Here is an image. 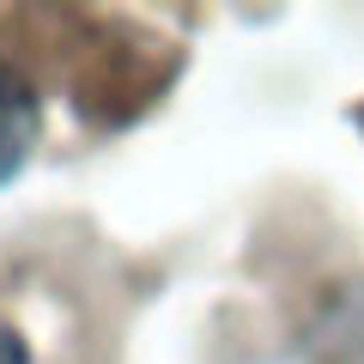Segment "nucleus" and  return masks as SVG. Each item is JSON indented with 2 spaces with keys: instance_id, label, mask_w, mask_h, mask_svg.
<instances>
[{
  "instance_id": "1",
  "label": "nucleus",
  "mask_w": 364,
  "mask_h": 364,
  "mask_svg": "<svg viewBox=\"0 0 364 364\" xmlns=\"http://www.w3.org/2000/svg\"><path fill=\"white\" fill-rule=\"evenodd\" d=\"M37 128H43V109L31 97V85L0 73V182H13L25 170L31 146H37Z\"/></svg>"
},
{
  "instance_id": "2",
  "label": "nucleus",
  "mask_w": 364,
  "mask_h": 364,
  "mask_svg": "<svg viewBox=\"0 0 364 364\" xmlns=\"http://www.w3.org/2000/svg\"><path fill=\"white\" fill-rule=\"evenodd\" d=\"M0 364H31L25 334H18V328H6V322H0Z\"/></svg>"
}]
</instances>
